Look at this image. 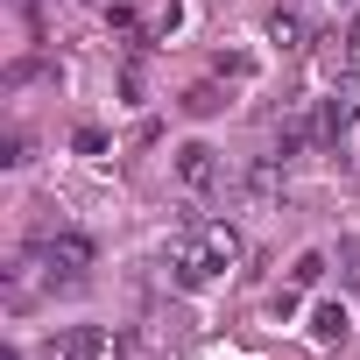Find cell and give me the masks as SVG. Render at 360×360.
Returning <instances> with one entry per match:
<instances>
[{
	"mask_svg": "<svg viewBox=\"0 0 360 360\" xmlns=\"http://www.w3.org/2000/svg\"><path fill=\"white\" fill-rule=\"evenodd\" d=\"M233 262H240V233H233V226H198V233H184V248H176V283H184V290H205V283H219Z\"/></svg>",
	"mask_w": 360,
	"mask_h": 360,
	"instance_id": "obj_1",
	"label": "cell"
},
{
	"mask_svg": "<svg viewBox=\"0 0 360 360\" xmlns=\"http://www.w3.org/2000/svg\"><path fill=\"white\" fill-rule=\"evenodd\" d=\"M29 262H43L50 283H85L92 240H85V233H36V240H29Z\"/></svg>",
	"mask_w": 360,
	"mask_h": 360,
	"instance_id": "obj_2",
	"label": "cell"
},
{
	"mask_svg": "<svg viewBox=\"0 0 360 360\" xmlns=\"http://www.w3.org/2000/svg\"><path fill=\"white\" fill-rule=\"evenodd\" d=\"M113 353V332L106 325H64L43 339V360H106Z\"/></svg>",
	"mask_w": 360,
	"mask_h": 360,
	"instance_id": "obj_3",
	"label": "cell"
},
{
	"mask_svg": "<svg viewBox=\"0 0 360 360\" xmlns=\"http://www.w3.org/2000/svg\"><path fill=\"white\" fill-rule=\"evenodd\" d=\"M176 176H184L191 191H212V184H219V155H212L205 141H184V148H176Z\"/></svg>",
	"mask_w": 360,
	"mask_h": 360,
	"instance_id": "obj_4",
	"label": "cell"
},
{
	"mask_svg": "<svg viewBox=\"0 0 360 360\" xmlns=\"http://www.w3.org/2000/svg\"><path fill=\"white\" fill-rule=\"evenodd\" d=\"M311 339H318V346H339V339H346V304H318V311H311Z\"/></svg>",
	"mask_w": 360,
	"mask_h": 360,
	"instance_id": "obj_5",
	"label": "cell"
},
{
	"mask_svg": "<svg viewBox=\"0 0 360 360\" xmlns=\"http://www.w3.org/2000/svg\"><path fill=\"white\" fill-rule=\"evenodd\" d=\"M353 113H360V78H346V85H339V92H332V106H325V127H332V134H339V127H346V120H353Z\"/></svg>",
	"mask_w": 360,
	"mask_h": 360,
	"instance_id": "obj_6",
	"label": "cell"
},
{
	"mask_svg": "<svg viewBox=\"0 0 360 360\" xmlns=\"http://www.w3.org/2000/svg\"><path fill=\"white\" fill-rule=\"evenodd\" d=\"M269 36H276L283 50H304V15H276V22H269Z\"/></svg>",
	"mask_w": 360,
	"mask_h": 360,
	"instance_id": "obj_7",
	"label": "cell"
},
{
	"mask_svg": "<svg viewBox=\"0 0 360 360\" xmlns=\"http://www.w3.org/2000/svg\"><path fill=\"white\" fill-rule=\"evenodd\" d=\"M219 106H226L219 85H191V92H184V113H219Z\"/></svg>",
	"mask_w": 360,
	"mask_h": 360,
	"instance_id": "obj_8",
	"label": "cell"
},
{
	"mask_svg": "<svg viewBox=\"0 0 360 360\" xmlns=\"http://www.w3.org/2000/svg\"><path fill=\"white\" fill-rule=\"evenodd\" d=\"M304 141H311V120H290V127H283V134H276V155H297V148H304Z\"/></svg>",
	"mask_w": 360,
	"mask_h": 360,
	"instance_id": "obj_9",
	"label": "cell"
},
{
	"mask_svg": "<svg viewBox=\"0 0 360 360\" xmlns=\"http://www.w3.org/2000/svg\"><path fill=\"white\" fill-rule=\"evenodd\" d=\"M318 276H325V255H297V269H290V283H297V290H311Z\"/></svg>",
	"mask_w": 360,
	"mask_h": 360,
	"instance_id": "obj_10",
	"label": "cell"
}]
</instances>
